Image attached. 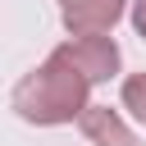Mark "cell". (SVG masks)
I'll use <instances>...</instances> for the list:
<instances>
[{"instance_id": "cell-5", "label": "cell", "mask_w": 146, "mask_h": 146, "mask_svg": "<svg viewBox=\"0 0 146 146\" xmlns=\"http://www.w3.org/2000/svg\"><path fill=\"white\" fill-rule=\"evenodd\" d=\"M123 105L146 123V73H132V78L123 82Z\"/></svg>"}, {"instance_id": "cell-2", "label": "cell", "mask_w": 146, "mask_h": 146, "mask_svg": "<svg viewBox=\"0 0 146 146\" xmlns=\"http://www.w3.org/2000/svg\"><path fill=\"white\" fill-rule=\"evenodd\" d=\"M59 55L73 59L91 82H105V78L119 68V46H114L105 32H82V36H73V41H64Z\"/></svg>"}, {"instance_id": "cell-3", "label": "cell", "mask_w": 146, "mask_h": 146, "mask_svg": "<svg viewBox=\"0 0 146 146\" xmlns=\"http://www.w3.org/2000/svg\"><path fill=\"white\" fill-rule=\"evenodd\" d=\"M59 14L73 36L82 32H110L123 14V0H59Z\"/></svg>"}, {"instance_id": "cell-6", "label": "cell", "mask_w": 146, "mask_h": 146, "mask_svg": "<svg viewBox=\"0 0 146 146\" xmlns=\"http://www.w3.org/2000/svg\"><path fill=\"white\" fill-rule=\"evenodd\" d=\"M132 23H137V32L146 36V0H137V9H132Z\"/></svg>"}, {"instance_id": "cell-4", "label": "cell", "mask_w": 146, "mask_h": 146, "mask_svg": "<svg viewBox=\"0 0 146 146\" xmlns=\"http://www.w3.org/2000/svg\"><path fill=\"white\" fill-rule=\"evenodd\" d=\"M82 132H87L96 146H141L110 105H87V110H82Z\"/></svg>"}, {"instance_id": "cell-1", "label": "cell", "mask_w": 146, "mask_h": 146, "mask_svg": "<svg viewBox=\"0 0 146 146\" xmlns=\"http://www.w3.org/2000/svg\"><path fill=\"white\" fill-rule=\"evenodd\" d=\"M87 91H91V78L55 50L41 68H32L14 87V110L27 123H73L87 110Z\"/></svg>"}]
</instances>
